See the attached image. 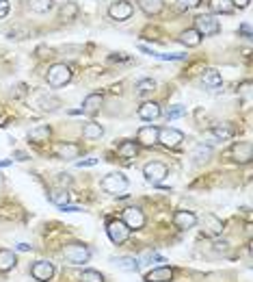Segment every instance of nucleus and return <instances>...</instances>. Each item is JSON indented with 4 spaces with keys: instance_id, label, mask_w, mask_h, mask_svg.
Listing matches in <instances>:
<instances>
[{
    "instance_id": "nucleus-24",
    "label": "nucleus",
    "mask_w": 253,
    "mask_h": 282,
    "mask_svg": "<svg viewBox=\"0 0 253 282\" xmlns=\"http://www.w3.org/2000/svg\"><path fill=\"white\" fill-rule=\"evenodd\" d=\"M182 44H184V46H190V48L199 46V44H201V35L197 33L195 28H186V31L182 33Z\"/></svg>"
},
{
    "instance_id": "nucleus-4",
    "label": "nucleus",
    "mask_w": 253,
    "mask_h": 282,
    "mask_svg": "<svg viewBox=\"0 0 253 282\" xmlns=\"http://www.w3.org/2000/svg\"><path fill=\"white\" fill-rule=\"evenodd\" d=\"M106 233H108L110 241H113L115 245H121L124 241H128V236H130V228L124 224V221L113 219V221H108V228H106Z\"/></svg>"
},
{
    "instance_id": "nucleus-25",
    "label": "nucleus",
    "mask_w": 253,
    "mask_h": 282,
    "mask_svg": "<svg viewBox=\"0 0 253 282\" xmlns=\"http://www.w3.org/2000/svg\"><path fill=\"white\" fill-rule=\"evenodd\" d=\"M204 85L210 89H216L223 85V78H221V74L216 72V70H208V72L204 74Z\"/></svg>"
},
{
    "instance_id": "nucleus-11",
    "label": "nucleus",
    "mask_w": 253,
    "mask_h": 282,
    "mask_svg": "<svg viewBox=\"0 0 253 282\" xmlns=\"http://www.w3.org/2000/svg\"><path fill=\"white\" fill-rule=\"evenodd\" d=\"M232 157L238 163H249L251 161V143L249 141H238V143L232 148Z\"/></svg>"
},
{
    "instance_id": "nucleus-23",
    "label": "nucleus",
    "mask_w": 253,
    "mask_h": 282,
    "mask_svg": "<svg viewBox=\"0 0 253 282\" xmlns=\"http://www.w3.org/2000/svg\"><path fill=\"white\" fill-rule=\"evenodd\" d=\"M28 139L35 141V143L48 141V139H50V128H48V126H35V128L28 133Z\"/></svg>"
},
{
    "instance_id": "nucleus-41",
    "label": "nucleus",
    "mask_w": 253,
    "mask_h": 282,
    "mask_svg": "<svg viewBox=\"0 0 253 282\" xmlns=\"http://www.w3.org/2000/svg\"><path fill=\"white\" fill-rule=\"evenodd\" d=\"M9 13V2L7 0H0V18H4Z\"/></svg>"
},
{
    "instance_id": "nucleus-35",
    "label": "nucleus",
    "mask_w": 253,
    "mask_h": 282,
    "mask_svg": "<svg viewBox=\"0 0 253 282\" xmlns=\"http://www.w3.org/2000/svg\"><path fill=\"white\" fill-rule=\"evenodd\" d=\"M186 113V107H182V104H175L173 109L167 111V119H175V118H182V115Z\"/></svg>"
},
{
    "instance_id": "nucleus-37",
    "label": "nucleus",
    "mask_w": 253,
    "mask_h": 282,
    "mask_svg": "<svg viewBox=\"0 0 253 282\" xmlns=\"http://www.w3.org/2000/svg\"><path fill=\"white\" fill-rule=\"evenodd\" d=\"M143 260H149V263H167V258H165V256L156 254V252H148V254L143 256Z\"/></svg>"
},
{
    "instance_id": "nucleus-7",
    "label": "nucleus",
    "mask_w": 253,
    "mask_h": 282,
    "mask_svg": "<svg viewBox=\"0 0 253 282\" xmlns=\"http://www.w3.org/2000/svg\"><path fill=\"white\" fill-rule=\"evenodd\" d=\"M132 4L128 2V0H119V2H113L108 7V16L113 20H117V22H126V20H130L132 16Z\"/></svg>"
},
{
    "instance_id": "nucleus-18",
    "label": "nucleus",
    "mask_w": 253,
    "mask_h": 282,
    "mask_svg": "<svg viewBox=\"0 0 253 282\" xmlns=\"http://www.w3.org/2000/svg\"><path fill=\"white\" fill-rule=\"evenodd\" d=\"M115 265H117V269L128 271V274L139 271V260L132 258V256H119V258H115Z\"/></svg>"
},
{
    "instance_id": "nucleus-27",
    "label": "nucleus",
    "mask_w": 253,
    "mask_h": 282,
    "mask_svg": "<svg viewBox=\"0 0 253 282\" xmlns=\"http://www.w3.org/2000/svg\"><path fill=\"white\" fill-rule=\"evenodd\" d=\"M117 152H119L121 159H134L136 152H139V148H136L134 141H124V143L117 148Z\"/></svg>"
},
{
    "instance_id": "nucleus-50",
    "label": "nucleus",
    "mask_w": 253,
    "mask_h": 282,
    "mask_svg": "<svg viewBox=\"0 0 253 282\" xmlns=\"http://www.w3.org/2000/svg\"><path fill=\"white\" fill-rule=\"evenodd\" d=\"M2 185H4V180H2V174H0V187H2Z\"/></svg>"
},
{
    "instance_id": "nucleus-29",
    "label": "nucleus",
    "mask_w": 253,
    "mask_h": 282,
    "mask_svg": "<svg viewBox=\"0 0 253 282\" xmlns=\"http://www.w3.org/2000/svg\"><path fill=\"white\" fill-rule=\"evenodd\" d=\"M210 157H212V148H210V145H197L195 152H193V159H195L197 165L206 163V161H208Z\"/></svg>"
},
{
    "instance_id": "nucleus-13",
    "label": "nucleus",
    "mask_w": 253,
    "mask_h": 282,
    "mask_svg": "<svg viewBox=\"0 0 253 282\" xmlns=\"http://www.w3.org/2000/svg\"><path fill=\"white\" fill-rule=\"evenodd\" d=\"M173 224L178 226L180 230H190L197 224V217L190 213V211H178L175 217H173Z\"/></svg>"
},
{
    "instance_id": "nucleus-36",
    "label": "nucleus",
    "mask_w": 253,
    "mask_h": 282,
    "mask_svg": "<svg viewBox=\"0 0 253 282\" xmlns=\"http://www.w3.org/2000/svg\"><path fill=\"white\" fill-rule=\"evenodd\" d=\"M156 59H160V61H182V59H186V54H160V52H154Z\"/></svg>"
},
{
    "instance_id": "nucleus-44",
    "label": "nucleus",
    "mask_w": 253,
    "mask_h": 282,
    "mask_svg": "<svg viewBox=\"0 0 253 282\" xmlns=\"http://www.w3.org/2000/svg\"><path fill=\"white\" fill-rule=\"evenodd\" d=\"M15 250H20V252H30V250H33V245H28V243H18V245H15Z\"/></svg>"
},
{
    "instance_id": "nucleus-38",
    "label": "nucleus",
    "mask_w": 253,
    "mask_h": 282,
    "mask_svg": "<svg viewBox=\"0 0 253 282\" xmlns=\"http://www.w3.org/2000/svg\"><path fill=\"white\" fill-rule=\"evenodd\" d=\"M48 104H54V107H59V100L57 98H45V95H42V98H39V107H42L43 111H48Z\"/></svg>"
},
{
    "instance_id": "nucleus-20",
    "label": "nucleus",
    "mask_w": 253,
    "mask_h": 282,
    "mask_svg": "<svg viewBox=\"0 0 253 282\" xmlns=\"http://www.w3.org/2000/svg\"><path fill=\"white\" fill-rule=\"evenodd\" d=\"M139 7L143 9L148 16H158L163 11V0H139Z\"/></svg>"
},
{
    "instance_id": "nucleus-6",
    "label": "nucleus",
    "mask_w": 253,
    "mask_h": 282,
    "mask_svg": "<svg viewBox=\"0 0 253 282\" xmlns=\"http://www.w3.org/2000/svg\"><path fill=\"white\" fill-rule=\"evenodd\" d=\"M124 224L128 226L130 230H141L145 226V215L141 209L136 206H130V209L124 211Z\"/></svg>"
},
{
    "instance_id": "nucleus-46",
    "label": "nucleus",
    "mask_w": 253,
    "mask_h": 282,
    "mask_svg": "<svg viewBox=\"0 0 253 282\" xmlns=\"http://www.w3.org/2000/svg\"><path fill=\"white\" fill-rule=\"evenodd\" d=\"M184 7H195V4H199V0H180Z\"/></svg>"
},
{
    "instance_id": "nucleus-2",
    "label": "nucleus",
    "mask_w": 253,
    "mask_h": 282,
    "mask_svg": "<svg viewBox=\"0 0 253 282\" xmlns=\"http://www.w3.org/2000/svg\"><path fill=\"white\" fill-rule=\"evenodd\" d=\"M89 256H91V252L84 248V245H80V243H72V245H65V248H63V258L67 260V263H72V265L87 263Z\"/></svg>"
},
{
    "instance_id": "nucleus-12",
    "label": "nucleus",
    "mask_w": 253,
    "mask_h": 282,
    "mask_svg": "<svg viewBox=\"0 0 253 282\" xmlns=\"http://www.w3.org/2000/svg\"><path fill=\"white\" fill-rule=\"evenodd\" d=\"M54 154H57L59 159H63V161L78 159V154H80V145H76V143H59L57 148H54Z\"/></svg>"
},
{
    "instance_id": "nucleus-17",
    "label": "nucleus",
    "mask_w": 253,
    "mask_h": 282,
    "mask_svg": "<svg viewBox=\"0 0 253 282\" xmlns=\"http://www.w3.org/2000/svg\"><path fill=\"white\" fill-rule=\"evenodd\" d=\"M100 107H102V95L100 94H91L84 98V102H83V113H87V115H93V113H98Z\"/></svg>"
},
{
    "instance_id": "nucleus-9",
    "label": "nucleus",
    "mask_w": 253,
    "mask_h": 282,
    "mask_svg": "<svg viewBox=\"0 0 253 282\" xmlns=\"http://www.w3.org/2000/svg\"><path fill=\"white\" fill-rule=\"evenodd\" d=\"M30 274H33L35 280L39 282H48L54 276V265L48 263V260H37L33 267H30Z\"/></svg>"
},
{
    "instance_id": "nucleus-14",
    "label": "nucleus",
    "mask_w": 253,
    "mask_h": 282,
    "mask_svg": "<svg viewBox=\"0 0 253 282\" xmlns=\"http://www.w3.org/2000/svg\"><path fill=\"white\" fill-rule=\"evenodd\" d=\"M173 278V269L171 267H156L145 276V282H169Z\"/></svg>"
},
{
    "instance_id": "nucleus-39",
    "label": "nucleus",
    "mask_w": 253,
    "mask_h": 282,
    "mask_svg": "<svg viewBox=\"0 0 253 282\" xmlns=\"http://www.w3.org/2000/svg\"><path fill=\"white\" fill-rule=\"evenodd\" d=\"M78 167H93V165H98V159H84V161H78Z\"/></svg>"
},
{
    "instance_id": "nucleus-30",
    "label": "nucleus",
    "mask_w": 253,
    "mask_h": 282,
    "mask_svg": "<svg viewBox=\"0 0 253 282\" xmlns=\"http://www.w3.org/2000/svg\"><path fill=\"white\" fill-rule=\"evenodd\" d=\"M28 9L33 13H45L52 9V0H28Z\"/></svg>"
},
{
    "instance_id": "nucleus-33",
    "label": "nucleus",
    "mask_w": 253,
    "mask_h": 282,
    "mask_svg": "<svg viewBox=\"0 0 253 282\" xmlns=\"http://www.w3.org/2000/svg\"><path fill=\"white\" fill-rule=\"evenodd\" d=\"M78 16V4L76 2H65L61 7V20H74Z\"/></svg>"
},
{
    "instance_id": "nucleus-45",
    "label": "nucleus",
    "mask_w": 253,
    "mask_h": 282,
    "mask_svg": "<svg viewBox=\"0 0 253 282\" xmlns=\"http://www.w3.org/2000/svg\"><path fill=\"white\" fill-rule=\"evenodd\" d=\"M232 4H234V7H247V4H249V0H232Z\"/></svg>"
},
{
    "instance_id": "nucleus-15",
    "label": "nucleus",
    "mask_w": 253,
    "mask_h": 282,
    "mask_svg": "<svg viewBox=\"0 0 253 282\" xmlns=\"http://www.w3.org/2000/svg\"><path fill=\"white\" fill-rule=\"evenodd\" d=\"M136 141L143 145H154L158 141V128L156 126H143L139 130V135H136Z\"/></svg>"
},
{
    "instance_id": "nucleus-10",
    "label": "nucleus",
    "mask_w": 253,
    "mask_h": 282,
    "mask_svg": "<svg viewBox=\"0 0 253 282\" xmlns=\"http://www.w3.org/2000/svg\"><path fill=\"white\" fill-rule=\"evenodd\" d=\"M158 141L165 148H175V145H180V141H184V135L175 128H163L158 130Z\"/></svg>"
},
{
    "instance_id": "nucleus-19",
    "label": "nucleus",
    "mask_w": 253,
    "mask_h": 282,
    "mask_svg": "<svg viewBox=\"0 0 253 282\" xmlns=\"http://www.w3.org/2000/svg\"><path fill=\"white\" fill-rule=\"evenodd\" d=\"M204 221H206V230H208L212 236H219L221 233H223V221H221L219 217H214V215H206Z\"/></svg>"
},
{
    "instance_id": "nucleus-26",
    "label": "nucleus",
    "mask_w": 253,
    "mask_h": 282,
    "mask_svg": "<svg viewBox=\"0 0 253 282\" xmlns=\"http://www.w3.org/2000/svg\"><path fill=\"white\" fill-rule=\"evenodd\" d=\"M102 135H104V128L100 124H95V122H89L83 128V137L84 139H100Z\"/></svg>"
},
{
    "instance_id": "nucleus-16",
    "label": "nucleus",
    "mask_w": 253,
    "mask_h": 282,
    "mask_svg": "<svg viewBox=\"0 0 253 282\" xmlns=\"http://www.w3.org/2000/svg\"><path fill=\"white\" fill-rule=\"evenodd\" d=\"M139 118L145 119V122H154V119L160 118V107L156 102H145L139 107Z\"/></svg>"
},
{
    "instance_id": "nucleus-42",
    "label": "nucleus",
    "mask_w": 253,
    "mask_h": 282,
    "mask_svg": "<svg viewBox=\"0 0 253 282\" xmlns=\"http://www.w3.org/2000/svg\"><path fill=\"white\" fill-rule=\"evenodd\" d=\"M61 211H65V213H80V206H69V204H65V206H61Z\"/></svg>"
},
{
    "instance_id": "nucleus-8",
    "label": "nucleus",
    "mask_w": 253,
    "mask_h": 282,
    "mask_svg": "<svg viewBox=\"0 0 253 282\" xmlns=\"http://www.w3.org/2000/svg\"><path fill=\"white\" fill-rule=\"evenodd\" d=\"M143 176H145V180L148 183H160V180L167 176V165L163 163H158V161H151V163H148L143 167Z\"/></svg>"
},
{
    "instance_id": "nucleus-31",
    "label": "nucleus",
    "mask_w": 253,
    "mask_h": 282,
    "mask_svg": "<svg viewBox=\"0 0 253 282\" xmlns=\"http://www.w3.org/2000/svg\"><path fill=\"white\" fill-rule=\"evenodd\" d=\"M210 7L214 13H232L234 11L232 0H210Z\"/></svg>"
},
{
    "instance_id": "nucleus-49",
    "label": "nucleus",
    "mask_w": 253,
    "mask_h": 282,
    "mask_svg": "<svg viewBox=\"0 0 253 282\" xmlns=\"http://www.w3.org/2000/svg\"><path fill=\"white\" fill-rule=\"evenodd\" d=\"M11 163H13L11 159H0V167H9Z\"/></svg>"
},
{
    "instance_id": "nucleus-32",
    "label": "nucleus",
    "mask_w": 253,
    "mask_h": 282,
    "mask_svg": "<svg viewBox=\"0 0 253 282\" xmlns=\"http://www.w3.org/2000/svg\"><path fill=\"white\" fill-rule=\"evenodd\" d=\"M154 89H156V80H151V78H143L136 83V94L139 95H148L154 92Z\"/></svg>"
},
{
    "instance_id": "nucleus-22",
    "label": "nucleus",
    "mask_w": 253,
    "mask_h": 282,
    "mask_svg": "<svg viewBox=\"0 0 253 282\" xmlns=\"http://www.w3.org/2000/svg\"><path fill=\"white\" fill-rule=\"evenodd\" d=\"M212 135H214L216 139L225 141V139H230L232 135H234V128H232V124L221 122V124H214V128H212Z\"/></svg>"
},
{
    "instance_id": "nucleus-21",
    "label": "nucleus",
    "mask_w": 253,
    "mask_h": 282,
    "mask_svg": "<svg viewBox=\"0 0 253 282\" xmlns=\"http://www.w3.org/2000/svg\"><path fill=\"white\" fill-rule=\"evenodd\" d=\"M15 263H18V258H15V254L11 250H0V271L13 269Z\"/></svg>"
},
{
    "instance_id": "nucleus-48",
    "label": "nucleus",
    "mask_w": 253,
    "mask_h": 282,
    "mask_svg": "<svg viewBox=\"0 0 253 282\" xmlns=\"http://www.w3.org/2000/svg\"><path fill=\"white\" fill-rule=\"evenodd\" d=\"M15 157H18V161H26L28 159L26 152H22V150H18V152H15Z\"/></svg>"
},
{
    "instance_id": "nucleus-34",
    "label": "nucleus",
    "mask_w": 253,
    "mask_h": 282,
    "mask_svg": "<svg viewBox=\"0 0 253 282\" xmlns=\"http://www.w3.org/2000/svg\"><path fill=\"white\" fill-rule=\"evenodd\" d=\"M80 282H104V276L100 271H93V269H87L80 274Z\"/></svg>"
},
{
    "instance_id": "nucleus-1",
    "label": "nucleus",
    "mask_w": 253,
    "mask_h": 282,
    "mask_svg": "<svg viewBox=\"0 0 253 282\" xmlns=\"http://www.w3.org/2000/svg\"><path fill=\"white\" fill-rule=\"evenodd\" d=\"M72 80V70L65 63H57L48 70V85L50 87H63Z\"/></svg>"
},
{
    "instance_id": "nucleus-47",
    "label": "nucleus",
    "mask_w": 253,
    "mask_h": 282,
    "mask_svg": "<svg viewBox=\"0 0 253 282\" xmlns=\"http://www.w3.org/2000/svg\"><path fill=\"white\" fill-rule=\"evenodd\" d=\"M240 33H245L247 37H249V35H251V26H249V24H242V26H240Z\"/></svg>"
},
{
    "instance_id": "nucleus-3",
    "label": "nucleus",
    "mask_w": 253,
    "mask_h": 282,
    "mask_svg": "<svg viewBox=\"0 0 253 282\" xmlns=\"http://www.w3.org/2000/svg\"><path fill=\"white\" fill-rule=\"evenodd\" d=\"M102 189L106 191V193H113V195L124 193V191L128 189V178H126L124 174H119V172L108 174V176H104V180H102Z\"/></svg>"
},
{
    "instance_id": "nucleus-5",
    "label": "nucleus",
    "mask_w": 253,
    "mask_h": 282,
    "mask_svg": "<svg viewBox=\"0 0 253 282\" xmlns=\"http://www.w3.org/2000/svg\"><path fill=\"white\" fill-rule=\"evenodd\" d=\"M195 31L199 33V35H216L221 31V24H219V20H214L212 16H199L195 20Z\"/></svg>"
},
{
    "instance_id": "nucleus-28",
    "label": "nucleus",
    "mask_w": 253,
    "mask_h": 282,
    "mask_svg": "<svg viewBox=\"0 0 253 282\" xmlns=\"http://www.w3.org/2000/svg\"><path fill=\"white\" fill-rule=\"evenodd\" d=\"M67 200H69V193H67V189H63V187H57L52 193H50V202L57 204V206H65Z\"/></svg>"
},
{
    "instance_id": "nucleus-43",
    "label": "nucleus",
    "mask_w": 253,
    "mask_h": 282,
    "mask_svg": "<svg viewBox=\"0 0 253 282\" xmlns=\"http://www.w3.org/2000/svg\"><path fill=\"white\" fill-rule=\"evenodd\" d=\"M214 250H216V252H225V250H227V241H216V243H214Z\"/></svg>"
},
{
    "instance_id": "nucleus-40",
    "label": "nucleus",
    "mask_w": 253,
    "mask_h": 282,
    "mask_svg": "<svg viewBox=\"0 0 253 282\" xmlns=\"http://www.w3.org/2000/svg\"><path fill=\"white\" fill-rule=\"evenodd\" d=\"M72 183V178H69V174H59V187H67V185Z\"/></svg>"
}]
</instances>
